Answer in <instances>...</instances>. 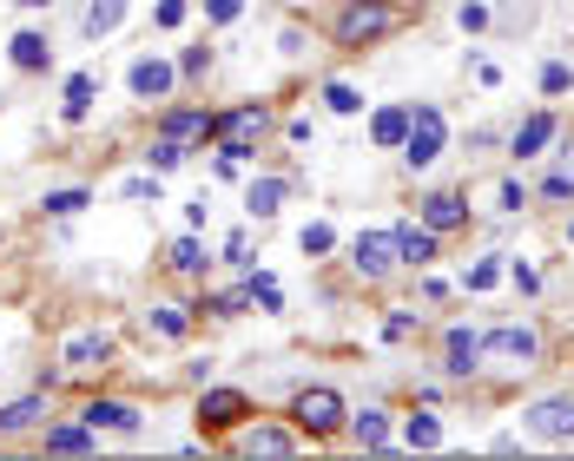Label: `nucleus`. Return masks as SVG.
Returning <instances> with one entry per match:
<instances>
[{
    "label": "nucleus",
    "instance_id": "obj_36",
    "mask_svg": "<svg viewBox=\"0 0 574 461\" xmlns=\"http://www.w3.org/2000/svg\"><path fill=\"white\" fill-rule=\"evenodd\" d=\"M185 158H192V145H178V139H152V145H145V165H152V172H178Z\"/></svg>",
    "mask_w": 574,
    "mask_h": 461
},
{
    "label": "nucleus",
    "instance_id": "obj_35",
    "mask_svg": "<svg viewBox=\"0 0 574 461\" xmlns=\"http://www.w3.org/2000/svg\"><path fill=\"white\" fill-rule=\"evenodd\" d=\"M535 86H542V99H562V92H574V66L568 59H542Z\"/></svg>",
    "mask_w": 574,
    "mask_h": 461
},
{
    "label": "nucleus",
    "instance_id": "obj_18",
    "mask_svg": "<svg viewBox=\"0 0 574 461\" xmlns=\"http://www.w3.org/2000/svg\"><path fill=\"white\" fill-rule=\"evenodd\" d=\"M284 198H291V178H278V172H264V178H251L245 185V218H278L284 211Z\"/></svg>",
    "mask_w": 574,
    "mask_h": 461
},
{
    "label": "nucleus",
    "instance_id": "obj_25",
    "mask_svg": "<svg viewBox=\"0 0 574 461\" xmlns=\"http://www.w3.org/2000/svg\"><path fill=\"white\" fill-rule=\"evenodd\" d=\"M192 317H198L192 304H152V310H145V323H152L165 343H185V337H192Z\"/></svg>",
    "mask_w": 574,
    "mask_h": 461
},
{
    "label": "nucleus",
    "instance_id": "obj_50",
    "mask_svg": "<svg viewBox=\"0 0 574 461\" xmlns=\"http://www.w3.org/2000/svg\"><path fill=\"white\" fill-rule=\"evenodd\" d=\"M0 244H7V231H0Z\"/></svg>",
    "mask_w": 574,
    "mask_h": 461
},
{
    "label": "nucleus",
    "instance_id": "obj_31",
    "mask_svg": "<svg viewBox=\"0 0 574 461\" xmlns=\"http://www.w3.org/2000/svg\"><path fill=\"white\" fill-rule=\"evenodd\" d=\"M317 99H324V112H337V119H357V112H364V92H357L350 79H324Z\"/></svg>",
    "mask_w": 574,
    "mask_h": 461
},
{
    "label": "nucleus",
    "instance_id": "obj_9",
    "mask_svg": "<svg viewBox=\"0 0 574 461\" xmlns=\"http://www.w3.org/2000/svg\"><path fill=\"white\" fill-rule=\"evenodd\" d=\"M562 145V112L555 106H535L516 132H509V158L516 165H529V158H542V152H555Z\"/></svg>",
    "mask_w": 574,
    "mask_h": 461
},
{
    "label": "nucleus",
    "instance_id": "obj_16",
    "mask_svg": "<svg viewBox=\"0 0 574 461\" xmlns=\"http://www.w3.org/2000/svg\"><path fill=\"white\" fill-rule=\"evenodd\" d=\"M357 449H370V455H383V449H397V422H390V409L383 403H364V409H350V429H344Z\"/></svg>",
    "mask_w": 574,
    "mask_h": 461
},
{
    "label": "nucleus",
    "instance_id": "obj_41",
    "mask_svg": "<svg viewBox=\"0 0 574 461\" xmlns=\"http://www.w3.org/2000/svg\"><path fill=\"white\" fill-rule=\"evenodd\" d=\"M225 264H231V271H251V264H258V257H251V238H245V231H231V238H225Z\"/></svg>",
    "mask_w": 574,
    "mask_h": 461
},
{
    "label": "nucleus",
    "instance_id": "obj_14",
    "mask_svg": "<svg viewBox=\"0 0 574 461\" xmlns=\"http://www.w3.org/2000/svg\"><path fill=\"white\" fill-rule=\"evenodd\" d=\"M79 422H86V429H106V436H126V442L145 436V416H139L132 403H119V396H93V403H79Z\"/></svg>",
    "mask_w": 574,
    "mask_h": 461
},
{
    "label": "nucleus",
    "instance_id": "obj_3",
    "mask_svg": "<svg viewBox=\"0 0 574 461\" xmlns=\"http://www.w3.org/2000/svg\"><path fill=\"white\" fill-rule=\"evenodd\" d=\"M450 152V119H443V106H430V99H410V132H403V165L410 172H430L436 158Z\"/></svg>",
    "mask_w": 574,
    "mask_h": 461
},
{
    "label": "nucleus",
    "instance_id": "obj_1",
    "mask_svg": "<svg viewBox=\"0 0 574 461\" xmlns=\"http://www.w3.org/2000/svg\"><path fill=\"white\" fill-rule=\"evenodd\" d=\"M403 20H410V7H397V0H350V7H337V20H331V40H337L344 53H364V46L390 40Z\"/></svg>",
    "mask_w": 574,
    "mask_h": 461
},
{
    "label": "nucleus",
    "instance_id": "obj_4",
    "mask_svg": "<svg viewBox=\"0 0 574 461\" xmlns=\"http://www.w3.org/2000/svg\"><path fill=\"white\" fill-rule=\"evenodd\" d=\"M271 132V106L264 99H245V106H231V112H218V152H231V158H258V139Z\"/></svg>",
    "mask_w": 574,
    "mask_h": 461
},
{
    "label": "nucleus",
    "instance_id": "obj_17",
    "mask_svg": "<svg viewBox=\"0 0 574 461\" xmlns=\"http://www.w3.org/2000/svg\"><path fill=\"white\" fill-rule=\"evenodd\" d=\"M7 59H13V73H53V40H46V26H20V33L7 40Z\"/></svg>",
    "mask_w": 574,
    "mask_h": 461
},
{
    "label": "nucleus",
    "instance_id": "obj_22",
    "mask_svg": "<svg viewBox=\"0 0 574 461\" xmlns=\"http://www.w3.org/2000/svg\"><path fill=\"white\" fill-rule=\"evenodd\" d=\"M40 449H46V455H93V449H99V429H86V422H53V429L40 436Z\"/></svg>",
    "mask_w": 574,
    "mask_h": 461
},
{
    "label": "nucleus",
    "instance_id": "obj_34",
    "mask_svg": "<svg viewBox=\"0 0 574 461\" xmlns=\"http://www.w3.org/2000/svg\"><path fill=\"white\" fill-rule=\"evenodd\" d=\"M245 277H251V310L278 317V310H284V284H278V277H264V271H245Z\"/></svg>",
    "mask_w": 574,
    "mask_h": 461
},
{
    "label": "nucleus",
    "instance_id": "obj_19",
    "mask_svg": "<svg viewBox=\"0 0 574 461\" xmlns=\"http://www.w3.org/2000/svg\"><path fill=\"white\" fill-rule=\"evenodd\" d=\"M436 244H443V238H436L423 218H416V224H397V257H403V271H430V264H436Z\"/></svg>",
    "mask_w": 574,
    "mask_h": 461
},
{
    "label": "nucleus",
    "instance_id": "obj_33",
    "mask_svg": "<svg viewBox=\"0 0 574 461\" xmlns=\"http://www.w3.org/2000/svg\"><path fill=\"white\" fill-rule=\"evenodd\" d=\"M535 191H542L549 205H568V198H574V152H562V165H555V172H542V185H535Z\"/></svg>",
    "mask_w": 574,
    "mask_h": 461
},
{
    "label": "nucleus",
    "instance_id": "obj_38",
    "mask_svg": "<svg viewBox=\"0 0 574 461\" xmlns=\"http://www.w3.org/2000/svg\"><path fill=\"white\" fill-rule=\"evenodd\" d=\"M416 330H423V310H410V304H403V310H390V317H383V343H410V337H416Z\"/></svg>",
    "mask_w": 574,
    "mask_h": 461
},
{
    "label": "nucleus",
    "instance_id": "obj_10",
    "mask_svg": "<svg viewBox=\"0 0 574 461\" xmlns=\"http://www.w3.org/2000/svg\"><path fill=\"white\" fill-rule=\"evenodd\" d=\"M350 271H357L364 284H383L390 271H403V257H397V231H357V238H350Z\"/></svg>",
    "mask_w": 574,
    "mask_h": 461
},
{
    "label": "nucleus",
    "instance_id": "obj_30",
    "mask_svg": "<svg viewBox=\"0 0 574 461\" xmlns=\"http://www.w3.org/2000/svg\"><path fill=\"white\" fill-rule=\"evenodd\" d=\"M502 257H509V251H489V257H476V264L463 271V290H476V297H483V290H496V284L509 277V264H502Z\"/></svg>",
    "mask_w": 574,
    "mask_h": 461
},
{
    "label": "nucleus",
    "instance_id": "obj_23",
    "mask_svg": "<svg viewBox=\"0 0 574 461\" xmlns=\"http://www.w3.org/2000/svg\"><path fill=\"white\" fill-rule=\"evenodd\" d=\"M403 132H410V106H377L370 112V145L377 152H403Z\"/></svg>",
    "mask_w": 574,
    "mask_h": 461
},
{
    "label": "nucleus",
    "instance_id": "obj_24",
    "mask_svg": "<svg viewBox=\"0 0 574 461\" xmlns=\"http://www.w3.org/2000/svg\"><path fill=\"white\" fill-rule=\"evenodd\" d=\"M165 271H178V277H205V271H212V251H205V238H198V231L172 238V251H165Z\"/></svg>",
    "mask_w": 574,
    "mask_h": 461
},
{
    "label": "nucleus",
    "instance_id": "obj_29",
    "mask_svg": "<svg viewBox=\"0 0 574 461\" xmlns=\"http://www.w3.org/2000/svg\"><path fill=\"white\" fill-rule=\"evenodd\" d=\"M40 416H46V389H33V396L7 403V409H0V436H20V429H33Z\"/></svg>",
    "mask_w": 574,
    "mask_h": 461
},
{
    "label": "nucleus",
    "instance_id": "obj_37",
    "mask_svg": "<svg viewBox=\"0 0 574 461\" xmlns=\"http://www.w3.org/2000/svg\"><path fill=\"white\" fill-rule=\"evenodd\" d=\"M297 251H304V257H331V251H337V231L317 218V224H304V231H297Z\"/></svg>",
    "mask_w": 574,
    "mask_h": 461
},
{
    "label": "nucleus",
    "instance_id": "obj_40",
    "mask_svg": "<svg viewBox=\"0 0 574 461\" xmlns=\"http://www.w3.org/2000/svg\"><path fill=\"white\" fill-rule=\"evenodd\" d=\"M212 73V46H185L178 53V79H205Z\"/></svg>",
    "mask_w": 574,
    "mask_h": 461
},
{
    "label": "nucleus",
    "instance_id": "obj_47",
    "mask_svg": "<svg viewBox=\"0 0 574 461\" xmlns=\"http://www.w3.org/2000/svg\"><path fill=\"white\" fill-rule=\"evenodd\" d=\"M205 218H212V205H205V198H192V205H185V224H192V231H205Z\"/></svg>",
    "mask_w": 574,
    "mask_h": 461
},
{
    "label": "nucleus",
    "instance_id": "obj_20",
    "mask_svg": "<svg viewBox=\"0 0 574 461\" xmlns=\"http://www.w3.org/2000/svg\"><path fill=\"white\" fill-rule=\"evenodd\" d=\"M59 363H66V370H106V363H112V337H106V330H79V337H66Z\"/></svg>",
    "mask_w": 574,
    "mask_h": 461
},
{
    "label": "nucleus",
    "instance_id": "obj_46",
    "mask_svg": "<svg viewBox=\"0 0 574 461\" xmlns=\"http://www.w3.org/2000/svg\"><path fill=\"white\" fill-rule=\"evenodd\" d=\"M238 13H245V0H205V20H212V26H231Z\"/></svg>",
    "mask_w": 574,
    "mask_h": 461
},
{
    "label": "nucleus",
    "instance_id": "obj_43",
    "mask_svg": "<svg viewBox=\"0 0 574 461\" xmlns=\"http://www.w3.org/2000/svg\"><path fill=\"white\" fill-rule=\"evenodd\" d=\"M152 26H159V33L185 26V0H152Z\"/></svg>",
    "mask_w": 574,
    "mask_h": 461
},
{
    "label": "nucleus",
    "instance_id": "obj_39",
    "mask_svg": "<svg viewBox=\"0 0 574 461\" xmlns=\"http://www.w3.org/2000/svg\"><path fill=\"white\" fill-rule=\"evenodd\" d=\"M489 20H496L489 0H456V26H463V33H489Z\"/></svg>",
    "mask_w": 574,
    "mask_h": 461
},
{
    "label": "nucleus",
    "instance_id": "obj_44",
    "mask_svg": "<svg viewBox=\"0 0 574 461\" xmlns=\"http://www.w3.org/2000/svg\"><path fill=\"white\" fill-rule=\"evenodd\" d=\"M284 139H291V145H311V139H317V119H311V112L284 119Z\"/></svg>",
    "mask_w": 574,
    "mask_h": 461
},
{
    "label": "nucleus",
    "instance_id": "obj_48",
    "mask_svg": "<svg viewBox=\"0 0 574 461\" xmlns=\"http://www.w3.org/2000/svg\"><path fill=\"white\" fill-rule=\"evenodd\" d=\"M13 7H53V0H13Z\"/></svg>",
    "mask_w": 574,
    "mask_h": 461
},
{
    "label": "nucleus",
    "instance_id": "obj_21",
    "mask_svg": "<svg viewBox=\"0 0 574 461\" xmlns=\"http://www.w3.org/2000/svg\"><path fill=\"white\" fill-rule=\"evenodd\" d=\"M93 99H99V73H66V86H59V119H66V125H86Z\"/></svg>",
    "mask_w": 574,
    "mask_h": 461
},
{
    "label": "nucleus",
    "instance_id": "obj_26",
    "mask_svg": "<svg viewBox=\"0 0 574 461\" xmlns=\"http://www.w3.org/2000/svg\"><path fill=\"white\" fill-rule=\"evenodd\" d=\"M397 442H403V449H443V422H436V409L423 403L416 416H403V429H397Z\"/></svg>",
    "mask_w": 574,
    "mask_h": 461
},
{
    "label": "nucleus",
    "instance_id": "obj_15",
    "mask_svg": "<svg viewBox=\"0 0 574 461\" xmlns=\"http://www.w3.org/2000/svg\"><path fill=\"white\" fill-rule=\"evenodd\" d=\"M416 218H423L436 238H450V231H463V224H469V198H463V191H450V185H436V191H423V198H416Z\"/></svg>",
    "mask_w": 574,
    "mask_h": 461
},
{
    "label": "nucleus",
    "instance_id": "obj_8",
    "mask_svg": "<svg viewBox=\"0 0 574 461\" xmlns=\"http://www.w3.org/2000/svg\"><path fill=\"white\" fill-rule=\"evenodd\" d=\"M522 429L535 442H574V389H555V396H535L522 409Z\"/></svg>",
    "mask_w": 574,
    "mask_h": 461
},
{
    "label": "nucleus",
    "instance_id": "obj_28",
    "mask_svg": "<svg viewBox=\"0 0 574 461\" xmlns=\"http://www.w3.org/2000/svg\"><path fill=\"white\" fill-rule=\"evenodd\" d=\"M86 205H93V191H86V185H53V191L40 198V218H79Z\"/></svg>",
    "mask_w": 574,
    "mask_h": 461
},
{
    "label": "nucleus",
    "instance_id": "obj_13",
    "mask_svg": "<svg viewBox=\"0 0 574 461\" xmlns=\"http://www.w3.org/2000/svg\"><path fill=\"white\" fill-rule=\"evenodd\" d=\"M483 363H489V356H483V330L450 323V330H443V363H436V370H443L450 383H469V376H483Z\"/></svg>",
    "mask_w": 574,
    "mask_h": 461
},
{
    "label": "nucleus",
    "instance_id": "obj_49",
    "mask_svg": "<svg viewBox=\"0 0 574 461\" xmlns=\"http://www.w3.org/2000/svg\"><path fill=\"white\" fill-rule=\"evenodd\" d=\"M568 244H574V218H568Z\"/></svg>",
    "mask_w": 574,
    "mask_h": 461
},
{
    "label": "nucleus",
    "instance_id": "obj_5",
    "mask_svg": "<svg viewBox=\"0 0 574 461\" xmlns=\"http://www.w3.org/2000/svg\"><path fill=\"white\" fill-rule=\"evenodd\" d=\"M483 356H496L502 370H542V330L535 323H489L483 330Z\"/></svg>",
    "mask_w": 574,
    "mask_h": 461
},
{
    "label": "nucleus",
    "instance_id": "obj_11",
    "mask_svg": "<svg viewBox=\"0 0 574 461\" xmlns=\"http://www.w3.org/2000/svg\"><path fill=\"white\" fill-rule=\"evenodd\" d=\"M238 422H251V396L205 383V389H198V429H205V436H231Z\"/></svg>",
    "mask_w": 574,
    "mask_h": 461
},
{
    "label": "nucleus",
    "instance_id": "obj_12",
    "mask_svg": "<svg viewBox=\"0 0 574 461\" xmlns=\"http://www.w3.org/2000/svg\"><path fill=\"white\" fill-rule=\"evenodd\" d=\"M172 86H178V59H165V53H139V59L126 66V92L145 99V106L172 99Z\"/></svg>",
    "mask_w": 574,
    "mask_h": 461
},
{
    "label": "nucleus",
    "instance_id": "obj_45",
    "mask_svg": "<svg viewBox=\"0 0 574 461\" xmlns=\"http://www.w3.org/2000/svg\"><path fill=\"white\" fill-rule=\"evenodd\" d=\"M119 191H126V198H132V205H145V198H152V205H159V172H152V178H126V185H119Z\"/></svg>",
    "mask_w": 574,
    "mask_h": 461
},
{
    "label": "nucleus",
    "instance_id": "obj_7",
    "mask_svg": "<svg viewBox=\"0 0 574 461\" xmlns=\"http://www.w3.org/2000/svg\"><path fill=\"white\" fill-rule=\"evenodd\" d=\"M152 132H159V139H178V145H192V152H205V145H218V112H212V106H165Z\"/></svg>",
    "mask_w": 574,
    "mask_h": 461
},
{
    "label": "nucleus",
    "instance_id": "obj_27",
    "mask_svg": "<svg viewBox=\"0 0 574 461\" xmlns=\"http://www.w3.org/2000/svg\"><path fill=\"white\" fill-rule=\"evenodd\" d=\"M126 13H132V0H86V13H79V33H86V40H106V33L126 20Z\"/></svg>",
    "mask_w": 574,
    "mask_h": 461
},
{
    "label": "nucleus",
    "instance_id": "obj_2",
    "mask_svg": "<svg viewBox=\"0 0 574 461\" xmlns=\"http://www.w3.org/2000/svg\"><path fill=\"white\" fill-rule=\"evenodd\" d=\"M291 422L304 429V442H337L350 429V403H344L337 383H304L291 396Z\"/></svg>",
    "mask_w": 574,
    "mask_h": 461
},
{
    "label": "nucleus",
    "instance_id": "obj_32",
    "mask_svg": "<svg viewBox=\"0 0 574 461\" xmlns=\"http://www.w3.org/2000/svg\"><path fill=\"white\" fill-rule=\"evenodd\" d=\"M489 198H496V211H502V218H516V211H529V185H522L516 172H502V178L489 185Z\"/></svg>",
    "mask_w": 574,
    "mask_h": 461
},
{
    "label": "nucleus",
    "instance_id": "obj_42",
    "mask_svg": "<svg viewBox=\"0 0 574 461\" xmlns=\"http://www.w3.org/2000/svg\"><path fill=\"white\" fill-rule=\"evenodd\" d=\"M509 284H516L522 297H542V271H535V264H522V257L509 264Z\"/></svg>",
    "mask_w": 574,
    "mask_h": 461
},
{
    "label": "nucleus",
    "instance_id": "obj_6",
    "mask_svg": "<svg viewBox=\"0 0 574 461\" xmlns=\"http://www.w3.org/2000/svg\"><path fill=\"white\" fill-rule=\"evenodd\" d=\"M304 449V429L297 422H238L231 429V455H245V461H291Z\"/></svg>",
    "mask_w": 574,
    "mask_h": 461
}]
</instances>
